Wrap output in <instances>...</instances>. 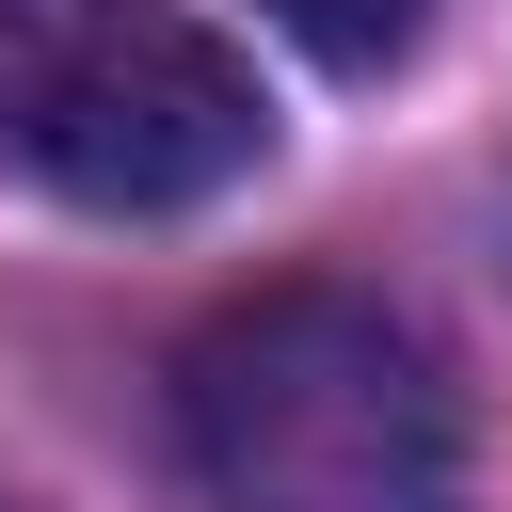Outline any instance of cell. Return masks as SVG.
Instances as JSON below:
<instances>
[{
	"label": "cell",
	"mask_w": 512,
	"mask_h": 512,
	"mask_svg": "<svg viewBox=\"0 0 512 512\" xmlns=\"http://www.w3.org/2000/svg\"><path fill=\"white\" fill-rule=\"evenodd\" d=\"M272 16H288V32H304L336 80H384V64L432 32V0H272Z\"/></svg>",
	"instance_id": "cell-3"
},
{
	"label": "cell",
	"mask_w": 512,
	"mask_h": 512,
	"mask_svg": "<svg viewBox=\"0 0 512 512\" xmlns=\"http://www.w3.org/2000/svg\"><path fill=\"white\" fill-rule=\"evenodd\" d=\"M16 160L64 208H208L224 176L272 160V96L208 16H96L32 64L16 96Z\"/></svg>",
	"instance_id": "cell-2"
},
{
	"label": "cell",
	"mask_w": 512,
	"mask_h": 512,
	"mask_svg": "<svg viewBox=\"0 0 512 512\" xmlns=\"http://www.w3.org/2000/svg\"><path fill=\"white\" fill-rule=\"evenodd\" d=\"M0 512H16V496H0Z\"/></svg>",
	"instance_id": "cell-4"
},
{
	"label": "cell",
	"mask_w": 512,
	"mask_h": 512,
	"mask_svg": "<svg viewBox=\"0 0 512 512\" xmlns=\"http://www.w3.org/2000/svg\"><path fill=\"white\" fill-rule=\"evenodd\" d=\"M176 432L208 512H464V400L352 288H272L208 320L176 368Z\"/></svg>",
	"instance_id": "cell-1"
}]
</instances>
